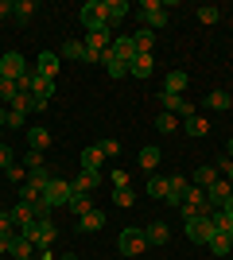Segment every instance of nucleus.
<instances>
[{
    "label": "nucleus",
    "mask_w": 233,
    "mask_h": 260,
    "mask_svg": "<svg viewBox=\"0 0 233 260\" xmlns=\"http://www.w3.org/2000/svg\"><path fill=\"white\" fill-rule=\"evenodd\" d=\"M78 20L86 23L89 35H93V31H105V27H109V23H105V0H86L82 12H78Z\"/></svg>",
    "instance_id": "nucleus-1"
},
{
    "label": "nucleus",
    "mask_w": 233,
    "mask_h": 260,
    "mask_svg": "<svg viewBox=\"0 0 233 260\" xmlns=\"http://www.w3.org/2000/svg\"><path fill=\"white\" fill-rule=\"evenodd\" d=\"M117 249H121L124 256H140V252L148 249L144 229H140V225H128V229H121V237H117Z\"/></svg>",
    "instance_id": "nucleus-2"
},
{
    "label": "nucleus",
    "mask_w": 233,
    "mask_h": 260,
    "mask_svg": "<svg viewBox=\"0 0 233 260\" xmlns=\"http://www.w3.org/2000/svg\"><path fill=\"white\" fill-rule=\"evenodd\" d=\"M70 198H74V186H70L66 179H51L47 190H43V202L51 210H55V206H70Z\"/></svg>",
    "instance_id": "nucleus-3"
},
{
    "label": "nucleus",
    "mask_w": 233,
    "mask_h": 260,
    "mask_svg": "<svg viewBox=\"0 0 233 260\" xmlns=\"http://www.w3.org/2000/svg\"><path fill=\"white\" fill-rule=\"evenodd\" d=\"M20 233H23V237H27V241H31V245H39V249H47V245L55 241V233H58V229H55V221H31V225H23Z\"/></svg>",
    "instance_id": "nucleus-4"
},
{
    "label": "nucleus",
    "mask_w": 233,
    "mask_h": 260,
    "mask_svg": "<svg viewBox=\"0 0 233 260\" xmlns=\"http://www.w3.org/2000/svg\"><path fill=\"white\" fill-rule=\"evenodd\" d=\"M159 105H163V113H171V117H183V120L194 117V105H190L183 93H163V89H159Z\"/></svg>",
    "instance_id": "nucleus-5"
},
{
    "label": "nucleus",
    "mask_w": 233,
    "mask_h": 260,
    "mask_svg": "<svg viewBox=\"0 0 233 260\" xmlns=\"http://www.w3.org/2000/svg\"><path fill=\"white\" fill-rule=\"evenodd\" d=\"M140 16H144L148 31H155V27H163V23H167V4H163V0H144V4H140Z\"/></svg>",
    "instance_id": "nucleus-6"
},
{
    "label": "nucleus",
    "mask_w": 233,
    "mask_h": 260,
    "mask_svg": "<svg viewBox=\"0 0 233 260\" xmlns=\"http://www.w3.org/2000/svg\"><path fill=\"white\" fill-rule=\"evenodd\" d=\"M27 74V62H23V54L16 51H4L0 54V78H12V82H20Z\"/></svg>",
    "instance_id": "nucleus-7"
},
{
    "label": "nucleus",
    "mask_w": 233,
    "mask_h": 260,
    "mask_svg": "<svg viewBox=\"0 0 233 260\" xmlns=\"http://www.w3.org/2000/svg\"><path fill=\"white\" fill-rule=\"evenodd\" d=\"M202 194H206V206L222 210L225 202H229V194H233V183H229V179H218V183H210L206 190H202Z\"/></svg>",
    "instance_id": "nucleus-8"
},
{
    "label": "nucleus",
    "mask_w": 233,
    "mask_h": 260,
    "mask_svg": "<svg viewBox=\"0 0 233 260\" xmlns=\"http://www.w3.org/2000/svg\"><path fill=\"white\" fill-rule=\"evenodd\" d=\"M214 233H218V229H214L210 217H194V221H187V237L194 241V245H210Z\"/></svg>",
    "instance_id": "nucleus-9"
},
{
    "label": "nucleus",
    "mask_w": 233,
    "mask_h": 260,
    "mask_svg": "<svg viewBox=\"0 0 233 260\" xmlns=\"http://www.w3.org/2000/svg\"><path fill=\"white\" fill-rule=\"evenodd\" d=\"M187 190H190V179H183V175H171V179H167V206H183V198H187Z\"/></svg>",
    "instance_id": "nucleus-10"
},
{
    "label": "nucleus",
    "mask_w": 233,
    "mask_h": 260,
    "mask_svg": "<svg viewBox=\"0 0 233 260\" xmlns=\"http://www.w3.org/2000/svg\"><path fill=\"white\" fill-rule=\"evenodd\" d=\"M109 51L117 54L121 62H128V66H132V58H136V43H132V35H117V39H113V47H109Z\"/></svg>",
    "instance_id": "nucleus-11"
},
{
    "label": "nucleus",
    "mask_w": 233,
    "mask_h": 260,
    "mask_svg": "<svg viewBox=\"0 0 233 260\" xmlns=\"http://www.w3.org/2000/svg\"><path fill=\"white\" fill-rule=\"evenodd\" d=\"M97 183H101V171H78V179L70 186H74V194H89V190H97Z\"/></svg>",
    "instance_id": "nucleus-12"
},
{
    "label": "nucleus",
    "mask_w": 233,
    "mask_h": 260,
    "mask_svg": "<svg viewBox=\"0 0 233 260\" xmlns=\"http://www.w3.org/2000/svg\"><path fill=\"white\" fill-rule=\"evenodd\" d=\"M8 256H12V260H35V245H31L27 237H23V233H16V237H12Z\"/></svg>",
    "instance_id": "nucleus-13"
},
{
    "label": "nucleus",
    "mask_w": 233,
    "mask_h": 260,
    "mask_svg": "<svg viewBox=\"0 0 233 260\" xmlns=\"http://www.w3.org/2000/svg\"><path fill=\"white\" fill-rule=\"evenodd\" d=\"M128 16V0H105V23H109V31L117 23Z\"/></svg>",
    "instance_id": "nucleus-14"
},
{
    "label": "nucleus",
    "mask_w": 233,
    "mask_h": 260,
    "mask_svg": "<svg viewBox=\"0 0 233 260\" xmlns=\"http://www.w3.org/2000/svg\"><path fill=\"white\" fill-rule=\"evenodd\" d=\"M101 163H105V152H101L97 144L82 148V167H86V171H101Z\"/></svg>",
    "instance_id": "nucleus-15"
},
{
    "label": "nucleus",
    "mask_w": 233,
    "mask_h": 260,
    "mask_svg": "<svg viewBox=\"0 0 233 260\" xmlns=\"http://www.w3.org/2000/svg\"><path fill=\"white\" fill-rule=\"evenodd\" d=\"M167 237H171L167 221H152V225L144 229V241H148V245H167Z\"/></svg>",
    "instance_id": "nucleus-16"
},
{
    "label": "nucleus",
    "mask_w": 233,
    "mask_h": 260,
    "mask_svg": "<svg viewBox=\"0 0 233 260\" xmlns=\"http://www.w3.org/2000/svg\"><path fill=\"white\" fill-rule=\"evenodd\" d=\"M31 93H35L39 101H47V105H51V98H55V78H39V74H35Z\"/></svg>",
    "instance_id": "nucleus-17"
},
{
    "label": "nucleus",
    "mask_w": 233,
    "mask_h": 260,
    "mask_svg": "<svg viewBox=\"0 0 233 260\" xmlns=\"http://www.w3.org/2000/svg\"><path fill=\"white\" fill-rule=\"evenodd\" d=\"M210 183H218V167H210V163H206V167H198V171L190 175V186H198V190H206Z\"/></svg>",
    "instance_id": "nucleus-18"
},
{
    "label": "nucleus",
    "mask_w": 233,
    "mask_h": 260,
    "mask_svg": "<svg viewBox=\"0 0 233 260\" xmlns=\"http://www.w3.org/2000/svg\"><path fill=\"white\" fill-rule=\"evenodd\" d=\"M35 74H39V78H55L58 74V58L51 51H43V54H39V62H35Z\"/></svg>",
    "instance_id": "nucleus-19"
},
{
    "label": "nucleus",
    "mask_w": 233,
    "mask_h": 260,
    "mask_svg": "<svg viewBox=\"0 0 233 260\" xmlns=\"http://www.w3.org/2000/svg\"><path fill=\"white\" fill-rule=\"evenodd\" d=\"M190 82V74H183V70H171V74L163 78V93H183Z\"/></svg>",
    "instance_id": "nucleus-20"
},
{
    "label": "nucleus",
    "mask_w": 233,
    "mask_h": 260,
    "mask_svg": "<svg viewBox=\"0 0 233 260\" xmlns=\"http://www.w3.org/2000/svg\"><path fill=\"white\" fill-rule=\"evenodd\" d=\"M27 148L47 152V148H51V132H47V128H27Z\"/></svg>",
    "instance_id": "nucleus-21"
},
{
    "label": "nucleus",
    "mask_w": 233,
    "mask_h": 260,
    "mask_svg": "<svg viewBox=\"0 0 233 260\" xmlns=\"http://www.w3.org/2000/svg\"><path fill=\"white\" fill-rule=\"evenodd\" d=\"M78 221H82L86 233H97V229H105V210H89V214H82Z\"/></svg>",
    "instance_id": "nucleus-22"
},
{
    "label": "nucleus",
    "mask_w": 233,
    "mask_h": 260,
    "mask_svg": "<svg viewBox=\"0 0 233 260\" xmlns=\"http://www.w3.org/2000/svg\"><path fill=\"white\" fill-rule=\"evenodd\" d=\"M152 70H155L152 54H136V58H132V66H128V74H136V78H148Z\"/></svg>",
    "instance_id": "nucleus-23"
},
{
    "label": "nucleus",
    "mask_w": 233,
    "mask_h": 260,
    "mask_svg": "<svg viewBox=\"0 0 233 260\" xmlns=\"http://www.w3.org/2000/svg\"><path fill=\"white\" fill-rule=\"evenodd\" d=\"M12 221H16V229L31 225V221H35V210L27 206V202H16V210H12Z\"/></svg>",
    "instance_id": "nucleus-24"
},
{
    "label": "nucleus",
    "mask_w": 233,
    "mask_h": 260,
    "mask_svg": "<svg viewBox=\"0 0 233 260\" xmlns=\"http://www.w3.org/2000/svg\"><path fill=\"white\" fill-rule=\"evenodd\" d=\"M136 43V54H152V43H155V31H148V27H140V31L132 35Z\"/></svg>",
    "instance_id": "nucleus-25"
},
{
    "label": "nucleus",
    "mask_w": 233,
    "mask_h": 260,
    "mask_svg": "<svg viewBox=\"0 0 233 260\" xmlns=\"http://www.w3.org/2000/svg\"><path fill=\"white\" fill-rule=\"evenodd\" d=\"M62 58H74V62H86V43H78V39H66V43H62Z\"/></svg>",
    "instance_id": "nucleus-26"
},
{
    "label": "nucleus",
    "mask_w": 233,
    "mask_h": 260,
    "mask_svg": "<svg viewBox=\"0 0 233 260\" xmlns=\"http://www.w3.org/2000/svg\"><path fill=\"white\" fill-rule=\"evenodd\" d=\"M183 128H187V136H206V132H210V124H206V117H198V113H194L190 120H183Z\"/></svg>",
    "instance_id": "nucleus-27"
},
{
    "label": "nucleus",
    "mask_w": 233,
    "mask_h": 260,
    "mask_svg": "<svg viewBox=\"0 0 233 260\" xmlns=\"http://www.w3.org/2000/svg\"><path fill=\"white\" fill-rule=\"evenodd\" d=\"M140 167H144V171H155V167H159V148H152V144L140 148Z\"/></svg>",
    "instance_id": "nucleus-28"
},
{
    "label": "nucleus",
    "mask_w": 233,
    "mask_h": 260,
    "mask_svg": "<svg viewBox=\"0 0 233 260\" xmlns=\"http://www.w3.org/2000/svg\"><path fill=\"white\" fill-rule=\"evenodd\" d=\"M16 93H20V82L0 78V101H4V105H12V101H16Z\"/></svg>",
    "instance_id": "nucleus-29"
},
{
    "label": "nucleus",
    "mask_w": 233,
    "mask_h": 260,
    "mask_svg": "<svg viewBox=\"0 0 233 260\" xmlns=\"http://www.w3.org/2000/svg\"><path fill=\"white\" fill-rule=\"evenodd\" d=\"M229 249H233V241L225 237V233H214V237H210V252H214V256H225Z\"/></svg>",
    "instance_id": "nucleus-30"
},
{
    "label": "nucleus",
    "mask_w": 233,
    "mask_h": 260,
    "mask_svg": "<svg viewBox=\"0 0 233 260\" xmlns=\"http://www.w3.org/2000/svg\"><path fill=\"white\" fill-rule=\"evenodd\" d=\"M31 12H35V0H16V8H12V16H16L20 23H27V20H31Z\"/></svg>",
    "instance_id": "nucleus-31"
},
{
    "label": "nucleus",
    "mask_w": 233,
    "mask_h": 260,
    "mask_svg": "<svg viewBox=\"0 0 233 260\" xmlns=\"http://www.w3.org/2000/svg\"><path fill=\"white\" fill-rule=\"evenodd\" d=\"M4 179H8V183H27V167H23V163H12V167H4Z\"/></svg>",
    "instance_id": "nucleus-32"
},
{
    "label": "nucleus",
    "mask_w": 233,
    "mask_h": 260,
    "mask_svg": "<svg viewBox=\"0 0 233 260\" xmlns=\"http://www.w3.org/2000/svg\"><path fill=\"white\" fill-rule=\"evenodd\" d=\"M206 105H210V109H229L233 101H229V93H225V89H214V93H206Z\"/></svg>",
    "instance_id": "nucleus-33"
},
{
    "label": "nucleus",
    "mask_w": 233,
    "mask_h": 260,
    "mask_svg": "<svg viewBox=\"0 0 233 260\" xmlns=\"http://www.w3.org/2000/svg\"><path fill=\"white\" fill-rule=\"evenodd\" d=\"M148 194H152V198H167V179H163V175L148 179Z\"/></svg>",
    "instance_id": "nucleus-34"
},
{
    "label": "nucleus",
    "mask_w": 233,
    "mask_h": 260,
    "mask_svg": "<svg viewBox=\"0 0 233 260\" xmlns=\"http://www.w3.org/2000/svg\"><path fill=\"white\" fill-rule=\"evenodd\" d=\"M175 128H179V117H171V113L155 117V132H175Z\"/></svg>",
    "instance_id": "nucleus-35"
},
{
    "label": "nucleus",
    "mask_w": 233,
    "mask_h": 260,
    "mask_svg": "<svg viewBox=\"0 0 233 260\" xmlns=\"http://www.w3.org/2000/svg\"><path fill=\"white\" fill-rule=\"evenodd\" d=\"M70 210H74L78 217H82V214H89V210H93V202H89V194H74V198H70Z\"/></svg>",
    "instance_id": "nucleus-36"
},
{
    "label": "nucleus",
    "mask_w": 233,
    "mask_h": 260,
    "mask_svg": "<svg viewBox=\"0 0 233 260\" xmlns=\"http://www.w3.org/2000/svg\"><path fill=\"white\" fill-rule=\"evenodd\" d=\"M23 167H27V171H35V167H43V152H35V148H27V152H23Z\"/></svg>",
    "instance_id": "nucleus-37"
},
{
    "label": "nucleus",
    "mask_w": 233,
    "mask_h": 260,
    "mask_svg": "<svg viewBox=\"0 0 233 260\" xmlns=\"http://www.w3.org/2000/svg\"><path fill=\"white\" fill-rule=\"evenodd\" d=\"M198 20L202 23H218V20H222V12L214 8V4H202V8H198Z\"/></svg>",
    "instance_id": "nucleus-38"
},
{
    "label": "nucleus",
    "mask_w": 233,
    "mask_h": 260,
    "mask_svg": "<svg viewBox=\"0 0 233 260\" xmlns=\"http://www.w3.org/2000/svg\"><path fill=\"white\" fill-rule=\"evenodd\" d=\"M109 183H113V190H128V175H124V171H117V167H113Z\"/></svg>",
    "instance_id": "nucleus-39"
},
{
    "label": "nucleus",
    "mask_w": 233,
    "mask_h": 260,
    "mask_svg": "<svg viewBox=\"0 0 233 260\" xmlns=\"http://www.w3.org/2000/svg\"><path fill=\"white\" fill-rule=\"evenodd\" d=\"M113 202H117V206H132L136 194H132V190H113Z\"/></svg>",
    "instance_id": "nucleus-40"
},
{
    "label": "nucleus",
    "mask_w": 233,
    "mask_h": 260,
    "mask_svg": "<svg viewBox=\"0 0 233 260\" xmlns=\"http://www.w3.org/2000/svg\"><path fill=\"white\" fill-rule=\"evenodd\" d=\"M97 148H101V152H105V159H109V155H117V152H121V144H117V140H101Z\"/></svg>",
    "instance_id": "nucleus-41"
},
{
    "label": "nucleus",
    "mask_w": 233,
    "mask_h": 260,
    "mask_svg": "<svg viewBox=\"0 0 233 260\" xmlns=\"http://www.w3.org/2000/svg\"><path fill=\"white\" fill-rule=\"evenodd\" d=\"M16 163V155H12V148L8 144H0V167H12Z\"/></svg>",
    "instance_id": "nucleus-42"
},
{
    "label": "nucleus",
    "mask_w": 233,
    "mask_h": 260,
    "mask_svg": "<svg viewBox=\"0 0 233 260\" xmlns=\"http://www.w3.org/2000/svg\"><path fill=\"white\" fill-rule=\"evenodd\" d=\"M218 171H222L225 179H229V183H233V159H229V155H225V159H218Z\"/></svg>",
    "instance_id": "nucleus-43"
},
{
    "label": "nucleus",
    "mask_w": 233,
    "mask_h": 260,
    "mask_svg": "<svg viewBox=\"0 0 233 260\" xmlns=\"http://www.w3.org/2000/svg\"><path fill=\"white\" fill-rule=\"evenodd\" d=\"M8 128H23V113H16V109H8Z\"/></svg>",
    "instance_id": "nucleus-44"
},
{
    "label": "nucleus",
    "mask_w": 233,
    "mask_h": 260,
    "mask_svg": "<svg viewBox=\"0 0 233 260\" xmlns=\"http://www.w3.org/2000/svg\"><path fill=\"white\" fill-rule=\"evenodd\" d=\"M12 8H16L12 0H0V20H4V16H12Z\"/></svg>",
    "instance_id": "nucleus-45"
},
{
    "label": "nucleus",
    "mask_w": 233,
    "mask_h": 260,
    "mask_svg": "<svg viewBox=\"0 0 233 260\" xmlns=\"http://www.w3.org/2000/svg\"><path fill=\"white\" fill-rule=\"evenodd\" d=\"M222 210H225V214H229V221H233V194H229V202H225Z\"/></svg>",
    "instance_id": "nucleus-46"
},
{
    "label": "nucleus",
    "mask_w": 233,
    "mask_h": 260,
    "mask_svg": "<svg viewBox=\"0 0 233 260\" xmlns=\"http://www.w3.org/2000/svg\"><path fill=\"white\" fill-rule=\"evenodd\" d=\"M225 155H229V159H233V136H229V144H225Z\"/></svg>",
    "instance_id": "nucleus-47"
},
{
    "label": "nucleus",
    "mask_w": 233,
    "mask_h": 260,
    "mask_svg": "<svg viewBox=\"0 0 233 260\" xmlns=\"http://www.w3.org/2000/svg\"><path fill=\"white\" fill-rule=\"evenodd\" d=\"M0 124H8V109H0Z\"/></svg>",
    "instance_id": "nucleus-48"
},
{
    "label": "nucleus",
    "mask_w": 233,
    "mask_h": 260,
    "mask_svg": "<svg viewBox=\"0 0 233 260\" xmlns=\"http://www.w3.org/2000/svg\"><path fill=\"white\" fill-rule=\"evenodd\" d=\"M225 237H229V241H233V225H229V229H225Z\"/></svg>",
    "instance_id": "nucleus-49"
},
{
    "label": "nucleus",
    "mask_w": 233,
    "mask_h": 260,
    "mask_svg": "<svg viewBox=\"0 0 233 260\" xmlns=\"http://www.w3.org/2000/svg\"><path fill=\"white\" fill-rule=\"evenodd\" d=\"M62 260H78V256H74V252H66V256H62Z\"/></svg>",
    "instance_id": "nucleus-50"
}]
</instances>
